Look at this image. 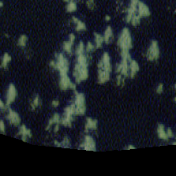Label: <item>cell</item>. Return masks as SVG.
Segmentation results:
<instances>
[{
	"label": "cell",
	"instance_id": "obj_1",
	"mask_svg": "<svg viewBox=\"0 0 176 176\" xmlns=\"http://www.w3.org/2000/svg\"><path fill=\"white\" fill-rule=\"evenodd\" d=\"M118 45L122 50V52H129V50L132 48V39L130 33L126 28L122 30L121 35L118 40Z\"/></svg>",
	"mask_w": 176,
	"mask_h": 176
},
{
	"label": "cell",
	"instance_id": "obj_2",
	"mask_svg": "<svg viewBox=\"0 0 176 176\" xmlns=\"http://www.w3.org/2000/svg\"><path fill=\"white\" fill-rule=\"evenodd\" d=\"M88 64H80V63L75 65L73 75L75 78L76 82L78 83L88 78Z\"/></svg>",
	"mask_w": 176,
	"mask_h": 176
},
{
	"label": "cell",
	"instance_id": "obj_3",
	"mask_svg": "<svg viewBox=\"0 0 176 176\" xmlns=\"http://www.w3.org/2000/svg\"><path fill=\"white\" fill-rule=\"evenodd\" d=\"M68 61L63 56L62 54H59L57 56V62L55 65L54 69L58 70L60 72V76L61 77L67 76V73L68 71Z\"/></svg>",
	"mask_w": 176,
	"mask_h": 176
},
{
	"label": "cell",
	"instance_id": "obj_4",
	"mask_svg": "<svg viewBox=\"0 0 176 176\" xmlns=\"http://www.w3.org/2000/svg\"><path fill=\"white\" fill-rule=\"evenodd\" d=\"M75 114L76 115H83L85 112L84 95L82 93L75 92Z\"/></svg>",
	"mask_w": 176,
	"mask_h": 176
},
{
	"label": "cell",
	"instance_id": "obj_5",
	"mask_svg": "<svg viewBox=\"0 0 176 176\" xmlns=\"http://www.w3.org/2000/svg\"><path fill=\"white\" fill-rule=\"evenodd\" d=\"M75 114V105H71L65 108L63 118L61 120V124L65 127H72V116Z\"/></svg>",
	"mask_w": 176,
	"mask_h": 176
},
{
	"label": "cell",
	"instance_id": "obj_6",
	"mask_svg": "<svg viewBox=\"0 0 176 176\" xmlns=\"http://www.w3.org/2000/svg\"><path fill=\"white\" fill-rule=\"evenodd\" d=\"M160 56V50L158 48V42L156 41H152L151 46L147 53V59L150 61L157 60Z\"/></svg>",
	"mask_w": 176,
	"mask_h": 176
},
{
	"label": "cell",
	"instance_id": "obj_7",
	"mask_svg": "<svg viewBox=\"0 0 176 176\" xmlns=\"http://www.w3.org/2000/svg\"><path fill=\"white\" fill-rule=\"evenodd\" d=\"M98 70L105 71L107 72H112V66L110 63V57L107 52L104 53L103 58L98 64Z\"/></svg>",
	"mask_w": 176,
	"mask_h": 176
},
{
	"label": "cell",
	"instance_id": "obj_8",
	"mask_svg": "<svg viewBox=\"0 0 176 176\" xmlns=\"http://www.w3.org/2000/svg\"><path fill=\"white\" fill-rule=\"evenodd\" d=\"M80 147H83L87 151H96V144L94 139L90 135H86L85 138V142L83 144L80 145Z\"/></svg>",
	"mask_w": 176,
	"mask_h": 176
},
{
	"label": "cell",
	"instance_id": "obj_9",
	"mask_svg": "<svg viewBox=\"0 0 176 176\" xmlns=\"http://www.w3.org/2000/svg\"><path fill=\"white\" fill-rule=\"evenodd\" d=\"M59 86H60V88L62 90H66L68 88L72 89L74 90H76V85L71 82L68 76H65V77L61 78Z\"/></svg>",
	"mask_w": 176,
	"mask_h": 176
},
{
	"label": "cell",
	"instance_id": "obj_10",
	"mask_svg": "<svg viewBox=\"0 0 176 176\" xmlns=\"http://www.w3.org/2000/svg\"><path fill=\"white\" fill-rule=\"evenodd\" d=\"M16 96L17 90L15 87H14L13 84H10L8 90L7 99H6V105L9 106L12 102H14L16 99Z\"/></svg>",
	"mask_w": 176,
	"mask_h": 176
},
{
	"label": "cell",
	"instance_id": "obj_11",
	"mask_svg": "<svg viewBox=\"0 0 176 176\" xmlns=\"http://www.w3.org/2000/svg\"><path fill=\"white\" fill-rule=\"evenodd\" d=\"M138 1H134V0L131 1L130 7H129L128 11H127V15L126 17V21L127 23L131 22L133 17L135 15V13L137 11V6L138 4Z\"/></svg>",
	"mask_w": 176,
	"mask_h": 176
},
{
	"label": "cell",
	"instance_id": "obj_12",
	"mask_svg": "<svg viewBox=\"0 0 176 176\" xmlns=\"http://www.w3.org/2000/svg\"><path fill=\"white\" fill-rule=\"evenodd\" d=\"M7 118L10 123L14 126L19 125L21 122V118L19 114L10 109H9V113L7 116Z\"/></svg>",
	"mask_w": 176,
	"mask_h": 176
},
{
	"label": "cell",
	"instance_id": "obj_13",
	"mask_svg": "<svg viewBox=\"0 0 176 176\" xmlns=\"http://www.w3.org/2000/svg\"><path fill=\"white\" fill-rule=\"evenodd\" d=\"M138 15L140 17H148L150 15V11L147 6L143 3V2L138 1Z\"/></svg>",
	"mask_w": 176,
	"mask_h": 176
},
{
	"label": "cell",
	"instance_id": "obj_14",
	"mask_svg": "<svg viewBox=\"0 0 176 176\" xmlns=\"http://www.w3.org/2000/svg\"><path fill=\"white\" fill-rule=\"evenodd\" d=\"M75 39V36L74 34H70V40L68 41L64 42L63 43V49L65 52L68 53V54H72V46L73 45L74 41Z\"/></svg>",
	"mask_w": 176,
	"mask_h": 176
},
{
	"label": "cell",
	"instance_id": "obj_15",
	"mask_svg": "<svg viewBox=\"0 0 176 176\" xmlns=\"http://www.w3.org/2000/svg\"><path fill=\"white\" fill-rule=\"evenodd\" d=\"M19 135H22V139L24 142H26V139L28 137L31 138L32 137V133L30 129H28L24 125L21 127L20 129V131H19Z\"/></svg>",
	"mask_w": 176,
	"mask_h": 176
},
{
	"label": "cell",
	"instance_id": "obj_16",
	"mask_svg": "<svg viewBox=\"0 0 176 176\" xmlns=\"http://www.w3.org/2000/svg\"><path fill=\"white\" fill-rule=\"evenodd\" d=\"M98 78L99 83H105L109 80L110 73L105 71L98 70Z\"/></svg>",
	"mask_w": 176,
	"mask_h": 176
},
{
	"label": "cell",
	"instance_id": "obj_17",
	"mask_svg": "<svg viewBox=\"0 0 176 176\" xmlns=\"http://www.w3.org/2000/svg\"><path fill=\"white\" fill-rule=\"evenodd\" d=\"M98 121L91 118H87V122L85 125V131L87 132L90 129H96Z\"/></svg>",
	"mask_w": 176,
	"mask_h": 176
},
{
	"label": "cell",
	"instance_id": "obj_18",
	"mask_svg": "<svg viewBox=\"0 0 176 176\" xmlns=\"http://www.w3.org/2000/svg\"><path fill=\"white\" fill-rule=\"evenodd\" d=\"M130 69H131V77L133 78L139 70L138 63L134 60H131L130 61Z\"/></svg>",
	"mask_w": 176,
	"mask_h": 176
},
{
	"label": "cell",
	"instance_id": "obj_19",
	"mask_svg": "<svg viewBox=\"0 0 176 176\" xmlns=\"http://www.w3.org/2000/svg\"><path fill=\"white\" fill-rule=\"evenodd\" d=\"M158 137L160 138V139L164 140V141H167L169 139L168 135L167 134V132L164 131V127L163 125L160 124L158 125Z\"/></svg>",
	"mask_w": 176,
	"mask_h": 176
},
{
	"label": "cell",
	"instance_id": "obj_20",
	"mask_svg": "<svg viewBox=\"0 0 176 176\" xmlns=\"http://www.w3.org/2000/svg\"><path fill=\"white\" fill-rule=\"evenodd\" d=\"M59 122H61L60 116H59L58 114H55L53 116V117L49 120V122H48V124L47 127H46V130H49L51 126H52L53 124H54V123L59 124Z\"/></svg>",
	"mask_w": 176,
	"mask_h": 176
},
{
	"label": "cell",
	"instance_id": "obj_21",
	"mask_svg": "<svg viewBox=\"0 0 176 176\" xmlns=\"http://www.w3.org/2000/svg\"><path fill=\"white\" fill-rule=\"evenodd\" d=\"M72 20L74 21V22L75 23V24L77 25H76V31H80V30H86V26H85V24H84L83 22H82L81 21L78 20L77 18L75 17H73Z\"/></svg>",
	"mask_w": 176,
	"mask_h": 176
},
{
	"label": "cell",
	"instance_id": "obj_22",
	"mask_svg": "<svg viewBox=\"0 0 176 176\" xmlns=\"http://www.w3.org/2000/svg\"><path fill=\"white\" fill-rule=\"evenodd\" d=\"M112 36H113V34H112V28L110 26H108L107 29L105 30V35H104V41L106 43L108 44L109 43L110 39L112 38Z\"/></svg>",
	"mask_w": 176,
	"mask_h": 176
},
{
	"label": "cell",
	"instance_id": "obj_23",
	"mask_svg": "<svg viewBox=\"0 0 176 176\" xmlns=\"http://www.w3.org/2000/svg\"><path fill=\"white\" fill-rule=\"evenodd\" d=\"M95 36V41H96V48L99 49L102 46V43L104 41V38L102 37L101 35L99 34L95 33H94Z\"/></svg>",
	"mask_w": 176,
	"mask_h": 176
},
{
	"label": "cell",
	"instance_id": "obj_24",
	"mask_svg": "<svg viewBox=\"0 0 176 176\" xmlns=\"http://www.w3.org/2000/svg\"><path fill=\"white\" fill-rule=\"evenodd\" d=\"M54 144L56 145L57 147H70V141L69 139L65 137L64 139H63V141H62V143H57L56 141H54Z\"/></svg>",
	"mask_w": 176,
	"mask_h": 176
},
{
	"label": "cell",
	"instance_id": "obj_25",
	"mask_svg": "<svg viewBox=\"0 0 176 176\" xmlns=\"http://www.w3.org/2000/svg\"><path fill=\"white\" fill-rule=\"evenodd\" d=\"M10 61H11V56H10L8 53H5L4 55L3 61H2V63H1V67L6 68V66H7L8 63H9Z\"/></svg>",
	"mask_w": 176,
	"mask_h": 176
},
{
	"label": "cell",
	"instance_id": "obj_26",
	"mask_svg": "<svg viewBox=\"0 0 176 176\" xmlns=\"http://www.w3.org/2000/svg\"><path fill=\"white\" fill-rule=\"evenodd\" d=\"M28 41V37L26 35H22L20 37L18 41V45L21 46V47H25V43H26V41Z\"/></svg>",
	"mask_w": 176,
	"mask_h": 176
},
{
	"label": "cell",
	"instance_id": "obj_27",
	"mask_svg": "<svg viewBox=\"0 0 176 176\" xmlns=\"http://www.w3.org/2000/svg\"><path fill=\"white\" fill-rule=\"evenodd\" d=\"M77 9V7H76V4L74 1H70L68 5L67 6V12H74Z\"/></svg>",
	"mask_w": 176,
	"mask_h": 176
},
{
	"label": "cell",
	"instance_id": "obj_28",
	"mask_svg": "<svg viewBox=\"0 0 176 176\" xmlns=\"http://www.w3.org/2000/svg\"><path fill=\"white\" fill-rule=\"evenodd\" d=\"M83 51H84V45H83V43L82 41H80V43H79V46H78V48H76V54H78V55L83 54Z\"/></svg>",
	"mask_w": 176,
	"mask_h": 176
},
{
	"label": "cell",
	"instance_id": "obj_29",
	"mask_svg": "<svg viewBox=\"0 0 176 176\" xmlns=\"http://www.w3.org/2000/svg\"><path fill=\"white\" fill-rule=\"evenodd\" d=\"M140 20H141V17L138 15H135L133 17L132 20H131V22L133 26H136V25L140 24Z\"/></svg>",
	"mask_w": 176,
	"mask_h": 176
},
{
	"label": "cell",
	"instance_id": "obj_30",
	"mask_svg": "<svg viewBox=\"0 0 176 176\" xmlns=\"http://www.w3.org/2000/svg\"><path fill=\"white\" fill-rule=\"evenodd\" d=\"M39 96H38V95H37V96H36V97L35 98V99H34L33 103H31L32 109L35 110V108L39 106Z\"/></svg>",
	"mask_w": 176,
	"mask_h": 176
},
{
	"label": "cell",
	"instance_id": "obj_31",
	"mask_svg": "<svg viewBox=\"0 0 176 176\" xmlns=\"http://www.w3.org/2000/svg\"><path fill=\"white\" fill-rule=\"evenodd\" d=\"M87 6H88V8H90L91 10H93L94 9V6H95V3L94 1H93V0H91V1H87Z\"/></svg>",
	"mask_w": 176,
	"mask_h": 176
},
{
	"label": "cell",
	"instance_id": "obj_32",
	"mask_svg": "<svg viewBox=\"0 0 176 176\" xmlns=\"http://www.w3.org/2000/svg\"><path fill=\"white\" fill-rule=\"evenodd\" d=\"M94 49V46L93 44L91 43V42H88V45H87V48H86V50L87 52H90Z\"/></svg>",
	"mask_w": 176,
	"mask_h": 176
},
{
	"label": "cell",
	"instance_id": "obj_33",
	"mask_svg": "<svg viewBox=\"0 0 176 176\" xmlns=\"http://www.w3.org/2000/svg\"><path fill=\"white\" fill-rule=\"evenodd\" d=\"M163 91V84L162 83H160L158 85V88H157V90H156V92L158 94H160Z\"/></svg>",
	"mask_w": 176,
	"mask_h": 176
},
{
	"label": "cell",
	"instance_id": "obj_34",
	"mask_svg": "<svg viewBox=\"0 0 176 176\" xmlns=\"http://www.w3.org/2000/svg\"><path fill=\"white\" fill-rule=\"evenodd\" d=\"M0 130H1V131L4 134L5 133V125H4V122L3 120L0 121Z\"/></svg>",
	"mask_w": 176,
	"mask_h": 176
},
{
	"label": "cell",
	"instance_id": "obj_35",
	"mask_svg": "<svg viewBox=\"0 0 176 176\" xmlns=\"http://www.w3.org/2000/svg\"><path fill=\"white\" fill-rule=\"evenodd\" d=\"M167 135H168L169 138H172V137H173V131H172V130H171V128H168V129H167Z\"/></svg>",
	"mask_w": 176,
	"mask_h": 176
},
{
	"label": "cell",
	"instance_id": "obj_36",
	"mask_svg": "<svg viewBox=\"0 0 176 176\" xmlns=\"http://www.w3.org/2000/svg\"><path fill=\"white\" fill-rule=\"evenodd\" d=\"M121 81L122 83H124V79L122 80V78H121V75H119L117 76V85H120V84H121Z\"/></svg>",
	"mask_w": 176,
	"mask_h": 176
},
{
	"label": "cell",
	"instance_id": "obj_37",
	"mask_svg": "<svg viewBox=\"0 0 176 176\" xmlns=\"http://www.w3.org/2000/svg\"><path fill=\"white\" fill-rule=\"evenodd\" d=\"M52 107H57L59 105V101H56V100L53 101L52 103Z\"/></svg>",
	"mask_w": 176,
	"mask_h": 176
},
{
	"label": "cell",
	"instance_id": "obj_38",
	"mask_svg": "<svg viewBox=\"0 0 176 176\" xmlns=\"http://www.w3.org/2000/svg\"><path fill=\"white\" fill-rule=\"evenodd\" d=\"M6 105H4L3 101L1 100L0 101V107H1V109H6Z\"/></svg>",
	"mask_w": 176,
	"mask_h": 176
},
{
	"label": "cell",
	"instance_id": "obj_39",
	"mask_svg": "<svg viewBox=\"0 0 176 176\" xmlns=\"http://www.w3.org/2000/svg\"><path fill=\"white\" fill-rule=\"evenodd\" d=\"M55 65H56V63H55L54 61H51V62L50 63V66L52 67H53V68H54Z\"/></svg>",
	"mask_w": 176,
	"mask_h": 176
},
{
	"label": "cell",
	"instance_id": "obj_40",
	"mask_svg": "<svg viewBox=\"0 0 176 176\" xmlns=\"http://www.w3.org/2000/svg\"><path fill=\"white\" fill-rule=\"evenodd\" d=\"M135 147H133V146H132L131 145H129L128 146V147H127V149H135Z\"/></svg>",
	"mask_w": 176,
	"mask_h": 176
},
{
	"label": "cell",
	"instance_id": "obj_41",
	"mask_svg": "<svg viewBox=\"0 0 176 176\" xmlns=\"http://www.w3.org/2000/svg\"><path fill=\"white\" fill-rule=\"evenodd\" d=\"M59 127L58 125H56V127H55V128H54V132L56 133L57 131H59Z\"/></svg>",
	"mask_w": 176,
	"mask_h": 176
},
{
	"label": "cell",
	"instance_id": "obj_42",
	"mask_svg": "<svg viewBox=\"0 0 176 176\" xmlns=\"http://www.w3.org/2000/svg\"><path fill=\"white\" fill-rule=\"evenodd\" d=\"M110 20H111V17H110L109 16V15H106V17H105V20L106 21H110Z\"/></svg>",
	"mask_w": 176,
	"mask_h": 176
},
{
	"label": "cell",
	"instance_id": "obj_43",
	"mask_svg": "<svg viewBox=\"0 0 176 176\" xmlns=\"http://www.w3.org/2000/svg\"><path fill=\"white\" fill-rule=\"evenodd\" d=\"M0 6H1V7H2V6H3V2H2V1L0 2Z\"/></svg>",
	"mask_w": 176,
	"mask_h": 176
}]
</instances>
